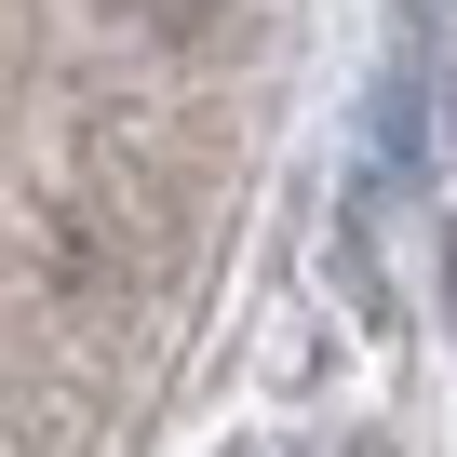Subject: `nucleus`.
I'll return each instance as SVG.
<instances>
[{
    "label": "nucleus",
    "instance_id": "f257e3e1",
    "mask_svg": "<svg viewBox=\"0 0 457 457\" xmlns=\"http://www.w3.org/2000/svg\"><path fill=\"white\" fill-rule=\"evenodd\" d=\"M135 28H215V0H121Z\"/></svg>",
    "mask_w": 457,
    "mask_h": 457
}]
</instances>
